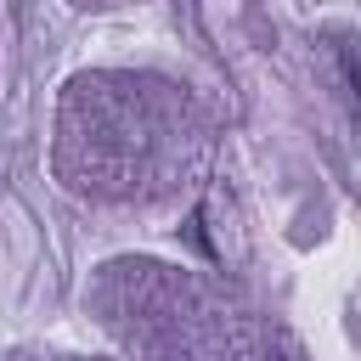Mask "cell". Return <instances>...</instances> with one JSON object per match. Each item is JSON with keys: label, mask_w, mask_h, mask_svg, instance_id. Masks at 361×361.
I'll use <instances>...</instances> for the list:
<instances>
[{"label": "cell", "mask_w": 361, "mask_h": 361, "mask_svg": "<svg viewBox=\"0 0 361 361\" xmlns=\"http://www.w3.org/2000/svg\"><path fill=\"white\" fill-rule=\"evenodd\" d=\"M333 62H338V85H344L350 118L361 130V34H333Z\"/></svg>", "instance_id": "6da1fadb"}]
</instances>
